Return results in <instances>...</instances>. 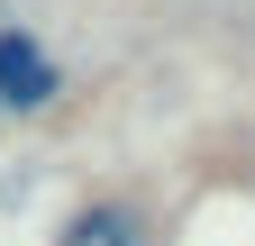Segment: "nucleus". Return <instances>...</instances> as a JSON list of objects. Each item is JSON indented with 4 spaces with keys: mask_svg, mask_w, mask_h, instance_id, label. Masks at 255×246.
<instances>
[{
    "mask_svg": "<svg viewBox=\"0 0 255 246\" xmlns=\"http://www.w3.org/2000/svg\"><path fill=\"white\" fill-rule=\"evenodd\" d=\"M55 101V64H46V46L37 37H0V110H46Z\"/></svg>",
    "mask_w": 255,
    "mask_h": 246,
    "instance_id": "obj_1",
    "label": "nucleus"
},
{
    "mask_svg": "<svg viewBox=\"0 0 255 246\" xmlns=\"http://www.w3.org/2000/svg\"><path fill=\"white\" fill-rule=\"evenodd\" d=\"M73 246H137V228H128L119 210H82V219H73Z\"/></svg>",
    "mask_w": 255,
    "mask_h": 246,
    "instance_id": "obj_2",
    "label": "nucleus"
}]
</instances>
